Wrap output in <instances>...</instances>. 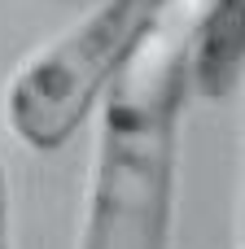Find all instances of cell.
Listing matches in <instances>:
<instances>
[{
  "label": "cell",
  "mask_w": 245,
  "mask_h": 249,
  "mask_svg": "<svg viewBox=\"0 0 245 249\" xmlns=\"http://www.w3.org/2000/svg\"><path fill=\"white\" fill-rule=\"evenodd\" d=\"M0 249H13V197H9L4 162H0Z\"/></svg>",
  "instance_id": "4"
},
{
  "label": "cell",
  "mask_w": 245,
  "mask_h": 249,
  "mask_svg": "<svg viewBox=\"0 0 245 249\" xmlns=\"http://www.w3.org/2000/svg\"><path fill=\"white\" fill-rule=\"evenodd\" d=\"M184 83L206 101H228L241 83V0H193L180 18Z\"/></svg>",
  "instance_id": "3"
},
{
  "label": "cell",
  "mask_w": 245,
  "mask_h": 249,
  "mask_svg": "<svg viewBox=\"0 0 245 249\" xmlns=\"http://www.w3.org/2000/svg\"><path fill=\"white\" fill-rule=\"evenodd\" d=\"M171 0H96L66 31L44 39L0 92L9 136L31 153L66 149L101 109L110 83L167 18Z\"/></svg>",
  "instance_id": "2"
},
{
  "label": "cell",
  "mask_w": 245,
  "mask_h": 249,
  "mask_svg": "<svg viewBox=\"0 0 245 249\" xmlns=\"http://www.w3.org/2000/svg\"><path fill=\"white\" fill-rule=\"evenodd\" d=\"M184 96V39L167 9L96 109L75 249H171Z\"/></svg>",
  "instance_id": "1"
}]
</instances>
